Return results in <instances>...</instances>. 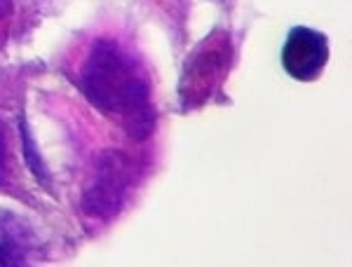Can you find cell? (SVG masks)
I'll return each mask as SVG.
<instances>
[{"label": "cell", "mask_w": 352, "mask_h": 267, "mask_svg": "<svg viewBox=\"0 0 352 267\" xmlns=\"http://www.w3.org/2000/svg\"><path fill=\"white\" fill-rule=\"evenodd\" d=\"M80 89L96 111L116 117L134 141H146L155 132L148 76L116 40L101 38L92 45L80 71Z\"/></svg>", "instance_id": "1"}, {"label": "cell", "mask_w": 352, "mask_h": 267, "mask_svg": "<svg viewBox=\"0 0 352 267\" xmlns=\"http://www.w3.org/2000/svg\"><path fill=\"white\" fill-rule=\"evenodd\" d=\"M134 183V160L120 150H104L94 160V181L82 195V211L92 218H113L124 192Z\"/></svg>", "instance_id": "2"}, {"label": "cell", "mask_w": 352, "mask_h": 267, "mask_svg": "<svg viewBox=\"0 0 352 267\" xmlns=\"http://www.w3.org/2000/svg\"><path fill=\"white\" fill-rule=\"evenodd\" d=\"M329 61V43L327 36L315 28L296 26L287 36L282 47V66L294 80L310 82L324 71Z\"/></svg>", "instance_id": "3"}, {"label": "cell", "mask_w": 352, "mask_h": 267, "mask_svg": "<svg viewBox=\"0 0 352 267\" xmlns=\"http://www.w3.org/2000/svg\"><path fill=\"white\" fill-rule=\"evenodd\" d=\"M21 139H24V152H26V160H28L31 172L36 174L38 181H47V169H45V162L41 160V155L36 152V143H33V136L28 132L24 120H21Z\"/></svg>", "instance_id": "4"}, {"label": "cell", "mask_w": 352, "mask_h": 267, "mask_svg": "<svg viewBox=\"0 0 352 267\" xmlns=\"http://www.w3.org/2000/svg\"><path fill=\"white\" fill-rule=\"evenodd\" d=\"M21 258H24V253H21L12 242L0 244V265H19Z\"/></svg>", "instance_id": "5"}, {"label": "cell", "mask_w": 352, "mask_h": 267, "mask_svg": "<svg viewBox=\"0 0 352 267\" xmlns=\"http://www.w3.org/2000/svg\"><path fill=\"white\" fill-rule=\"evenodd\" d=\"M12 12V0H0V19Z\"/></svg>", "instance_id": "6"}, {"label": "cell", "mask_w": 352, "mask_h": 267, "mask_svg": "<svg viewBox=\"0 0 352 267\" xmlns=\"http://www.w3.org/2000/svg\"><path fill=\"white\" fill-rule=\"evenodd\" d=\"M3 124H0V164H3V157H5V132H3Z\"/></svg>", "instance_id": "7"}]
</instances>
